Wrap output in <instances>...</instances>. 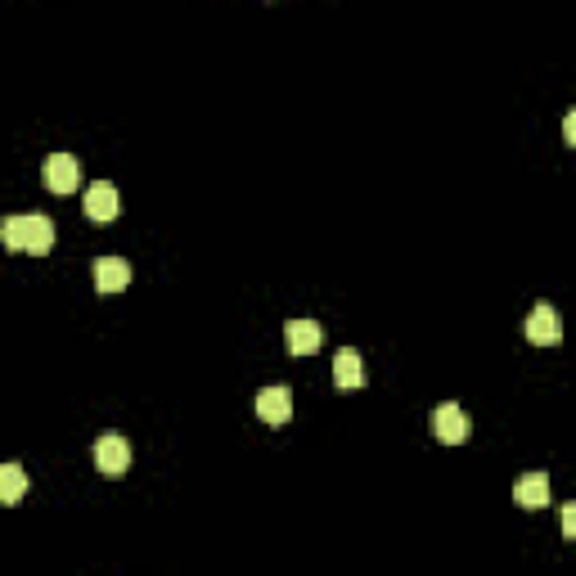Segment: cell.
<instances>
[{"mask_svg":"<svg viewBox=\"0 0 576 576\" xmlns=\"http://www.w3.org/2000/svg\"><path fill=\"white\" fill-rule=\"evenodd\" d=\"M468 414L459 410L455 401H441L437 410H432V437L441 441V446H459V441H468Z\"/></svg>","mask_w":576,"mask_h":576,"instance_id":"3957f363","label":"cell"},{"mask_svg":"<svg viewBox=\"0 0 576 576\" xmlns=\"http://www.w3.org/2000/svg\"><path fill=\"white\" fill-rule=\"evenodd\" d=\"M513 500H518L522 509H545V504H549V477L545 473L518 477V486H513Z\"/></svg>","mask_w":576,"mask_h":576,"instance_id":"8fae6325","label":"cell"},{"mask_svg":"<svg viewBox=\"0 0 576 576\" xmlns=\"http://www.w3.org/2000/svg\"><path fill=\"white\" fill-rule=\"evenodd\" d=\"M527 338L536 342V347H554V342L563 338V320H558V311H554L549 302L531 306V315H527Z\"/></svg>","mask_w":576,"mask_h":576,"instance_id":"8992f818","label":"cell"},{"mask_svg":"<svg viewBox=\"0 0 576 576\" xmlns=\"http://www.w3.org/2000/svg\"><path fill=\"white\" fill-rule=\"evenodd\" d=\"M563 536L576 540V504H563Z\"/></svg>","mask_w":576,"mask_h":576,"instance_id":"4fadbf2b","label":"cell"},{"mask_svg":"<svg viewBox=\"0 0 576 576\" xmlns=\"http://www.w3.org/2000/svg\"><path fill=\"white\" fill-rule=\"evenodd\" d=\"M27 495L23 464H0V504H18Z\"/></svg>","mask_w":576,"mask_h":576,"instance_id":"7c38bea8","label":"cell"},{"mask_svg":"<svg viewBox=\"0 0 576 576\" xmlns=\"http://www.w3.org/2000/svg\"><path fill=\"white\" fill-rule=\"evenodd\" d=\"M288 414H293V392L288 387H261L257 392V419L261 423H288Z\"/></svg>","mask_w":576,"mask_h":576,"instance_id":"52a82bcc","label":"cell"},{"mask_svg":"<svg viewBox=\"0 0 576 576\" xmlns=\"http://www.w3.org/2000/svg\"><path fill=\"white\" fill-rule=\"evenodd\" d=\"M0 243L9 252H36V257H45L54 248V221L45 212H14L0 221Z\"/></svg>","mask_w":576,"mask_h":576,"instance_id":"6da1fadb","label":"cell"},{"mask_svg":"<svg viewBox=\"0 0 576 576\" xmlns=\"http://www.w3.org/2000/svg\"><path fill=\"white\" fill-rule=\"evenodd\" d=\"M320 338H324V329L315 320H288L284 324V342L293 356H311V351L320 347Z\"/></svg>","mask_w":576,"mask_h":576,"instance_id":"9c48e42d","label":"cell"},{"mask_svg":"<svg viewBox=\"0 0 576 576\" xmlns=\"http://www.w3.org/2000/svg\"><path fill=\"white\" fill-rule=\"evenodd\" d=\"M365 360H360L356 347H342L338 356H333V383L338 387H365Z\"/></svg>","mask_w":576,"mask_h":576,"instance_id":"30bf717a","label":"cell"},{"mask_svg":"<svg viewBox=\"0 0 576 576\" xmlns=\"http://www.w3.org/2000/svg\"><path fill=\"white\" fill-rule=\"evenodd\" d=\"M95 468L104 477H122L126 468H131V441H126L122 432H99V441H95Z\"/></svg>","mask_w":576,"mask_h":576,"instance_id":"7a4b0ae2","label":"cell"},{"mask_svg":"<svg viewBox=\"0 0 576 576\" xmlns=\"http://www.w3.org/2000/svg\"><path fill=\"white\" fill-rule=\"evenodd\" d=\"M41 176H45V185H50L54 194H72V189L81 185V162L72 158V153H50Z\"/></svg>","mask_w":576,"mask_h":576,"instance_id":"5b68a950","label":"cell"},{"mask_svg":"<svg viewBox=\"0 0 576 576\" xmlns=\"http://www.w3.org/2000/svg\"><path fill=\"white\" fill-rule=\"evenodd\" d=\"M563 140H567V144H576V113H567V117H563Z\"/></svg>","mask_w":576,"mask_h":576,"instance_id":"5bb4252c","label":"cell"},{"mask_svg":"<svg viewBox=\"0 0 576 576\" xmlns=\"http://www.w3.org/2000/svg\"><path fill=\"white\" fill-rule=\"evenodd\" d=\"M117 212H122V194H117L113 180H95V185L86 189V216L95 225H108L117 221Z\"/></svg>","mask_w":576,"mask_h":576,"instance_id":"277c9868","label":"cell"},{"mask_svg":"<svg viewBox=\"0 0 576 576\" xmlns=\"http://www.w3.org/2000/svg\"><path fill=\"white\" fill-rule=\"evenodd\" d=\"M131 284V261L122 257H99L95 261V288L99 293H122Z\"/></svg>","mask_w":576,"mask_h":576,"instance_id":"ba28073f","label":"cell"}]
</instances>
